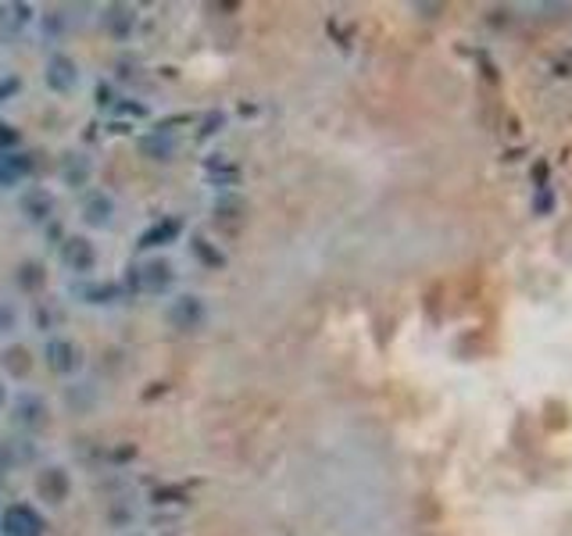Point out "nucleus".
Listing matches in <instances>:
<instances>
[{
	"mask_svg": "<svg viewBox=\"0 0 572 536\" xmlns=\"http://www.w3.org/2000/svg\"><path fill=\"white\" fill-rule=\"evenodd\" d=\"M172 261L165 258H143L137 265H129V272H126V290L129 293H140V297H161V293H169L172 290Z\"/></svg>",
	"mask_w": 572,
	"mask_h": 536,
	"instance_id": "f257e3e1",
	"label": "nucleus"
},
{
	"mask_svg": "<svg viewBox=\"0 0 572 536\" xmlns=\"http://www.w3.org/2000/svg\"><path fill=\"white\" fill-rule=\"evenodd\" d=\"M0 536H47V518L33 504L14 501L0 512Z\"/></svg>",
	"mask_w": 572,
	"mask_h": 536,
	"instance_id": "f03ea898",
	"label": "nucleus"
},
{
	"mask_svg": "<svg viewBox=\"0 0 572 536\" xmlns=\"http://www.w3.org/2000/svg\"><path fill=\"white\" fill-rule=\"evenodd\" d=\"M33 490H36V497L43 504H51V508H62V504L68 501V494H72V475H68L65 465H47V469L36 472Z\"/></svg>",
	"mask_w": 572,
	"mask_h": 536,
	"instance_id": "7ed1b4c3",
	"label": "nucleus"
},
{
	"mask_svg": "<svg viewBox=\"0 0 572 536\" xmlns=\"http://www.w3.org/2000/svg\"><path fill=\"white\" fill-rule=\"evenodd\" d=\"M43 362L54 372V376H76L83 368V351L76 340L68 336H51L47 347H43Z\"/></svg>",
	"mask_w": 572,
	"mask_h": 536,
	"instance_id": "20e7f679",
	"label": "nucleus"
},
{
	"mask_svg": "<svg viewBox=\"0 0 572 536\" xmlns=\"http://www.w3.org/2000/svg\"><path fill=\"white\" fill-rule=\"evenodd\" d=\"M165 319H169L172 330H180V333H197L201 325H204V319H208V311H204L201 297H194V293H180V297H175V301L169 304Z\"/></svg>",
	"mask_w": 572,
	"mask_h": 536,
	"instance_id": "39448f33",
	"label": "nucleus"
},
{
	"mask_svg": "<svg viewBox=\"0 0 572 536\" xmlns=\"http://www.w3.org/2000/svg\"><path fill=\"white\" fill-rule=\"evenodd\" d=\"M43 83H47L54 94H72L79 86V65L76 57L65 51H54L47 57V68H43Z\"/></svg>",
	"mask_w": 572,
	"mask_h": 536,
	"instance_id": "423d86ee",
	"label": "nucleus"
},
{
	"mask_svg": "<svg viewBox=\"0 0 572 536\" xmlns=\"http://www.w3.org/2000/svg\"><path fill=\"white\" fill-rule=\"evenodd\" d=\"M62 265L68 268V272H76V276H94V268H97V247L86 240V236H65L62 240Z\"/></svg>",
	"mask_w": 572,
	"mask_h": 536,
	"instance_id": "0eeeda50",
	"label": "nucleus"
},
{
	"mask_svg": "<svg viewBox=\"0 0 572 536\" xmlns=\"http://www.w3.org/2000/svg\"><path fill=\"white\" fill-rule=\"evenodd\" d=\"M14 422H19L22 429H29V433H43V429L51 426L47 400L36 397V394H22L19 400H14Z\"/></svg>",
	"mask_w": 572,
	"mask_h": 536,
	"instance_id": "6e6552de",
	"label": "nucleus"
},
{
	"mask_svg": "<svg viewBox=\"0 0 572 536\" xmlns=\"http://www.w3.org/2000/svg\"><path fill=\"white\" fill-rule=\"evenodd\" d=\"M115 215V201L108 197L105 190H90L79 204V218L86 229H108Z\"/></svg>",
	"mask_w": 572,
	"mask_h": 536,
	"instance_id": "1a4fd4ad",
	"label": "nucleus"
},
{
	"mask_svg": "<svg viewBox=\"0 0 572 536\" xmlns=\"http://www.w3.org/2000/svg\"><path fill=\"white\" fill-rule=\"evenodd\" d=\"M180 236H183V218H180V215H165V218H158L154 226H147V229L140 233L137 247H140V250L169 247V244L180 240Z\"/></svg>",
	"mask_w": 572,
	"mask_h": 536,
	"instance_id": "9d476101",
	"label": "nucleus"
},
{
	"mask_svg": "<svg viewBox=\"0 0 572 536\" xmlns=\"http://www.w3.org/2000/svg\"><path fill=\"white\" fill-rule=\"evenodd\" d=\"M33 172V154L25 151H0V186H19Z\"/></svg>",
	"mask_w": 572,
	"mask_h": 536,
	"instance_id": "9b49d317",
	"label": "nucleus"
},
{
	"mask_svg": "<svg viewBox=\"0 0 572 536\" xmlns=\"http://www.w3.org/2000/svg\"><path fill=\"white\" fill-rule=\"evenodd\" d=\"M19 207H22V215H25L29 222H36V226H40V222H47V218L54 215L57 201H54V193H51V190L33 186V190H25V193H22Z\"/></svg>",
	"mask_w": 572,
	"mask_h": 536,
	"instance_id": "f8f14e48",
	"label": "nucleus"
},
{
	"mask_svg": "<svg viewBox=\"0 0 572 536\" xmlns=\"http://www.w3.org/2000/svg\"><path fill=\"white\" fill-rule=\"evenodd\" d=\"M76 293L86 304H115L126 297V287L122 282H83V287H76Z\"/></svg>",
	"mask_w": 572,
	"mask_h": 536,
	"instance_id": "ddd939ff",
	"label": "nucleus"
},
{
	"mask_svg": "<svg viewBox=\"0 0 572 536\" xmlns=\"http://www.w3.org/2000/svg\"><path fill=\"white\" fill-rule=\"evenodd\" d=\"M137 25V11L129 8V4H111L108 14H105V29L115 36V40H122L129 36V29Z\"/></svg>",
	"mask_w": 572,
	"mask_h": 536,
	"instance_id": "4468645a",
	"label": "nucleus"
},
{
	"mask_svg": "<svg viewBox=\"0 0 572 536\" xmlns=\"http://www.w3.org/2000/svg\"><path fill=\"white\" fill-rule=\"evenodd\" d=\"M0 362H4V368H8V376H14V379H29V372H33V365H36V357L29 354L25 347H8L4 354H0Z\"/></svg>",
	"mask_w": 572,
	"mask_h": 536,
	"instance_id": "2eb2a0df",
	"label": "nucleus"
},
{
	"mask_svg": "<svg viewBox=\"0 0 572 536\" xmlns=\"http://www.w3.org/2000/svg\"><path fill=\"white\" fill-rule=\"evenodd\" d=\"M19 287L25 290V293H36L40 287H43V279H47V272H43V265L40 261H22V268H19Z\"/></svg>",
	"mask_w": 572,
	"mask_h": 536,
	"instance_id": "dca6fc26",
	"label": "nucleus"
},
{
	"mask_svg": "<svg viewBox=\"0 0 572 536\" xmlns=\"http://www.w3.org/2000/svg\"><path fill=\"white\" fill-rule=\"evenodd\" d=\"M86 172H90V165H86V158H79V154H68L62 161V175H65L68 186H83L86 183Z\"/></svg>",
	"mask_w": 572,
	"mask_h": 536,
	"instance_id": "f3484780",
	"label": "nucleus"
},
{
	"mask_svg": "<svg viewBox=\"0 0 572 536\" xmlns=\"http://www.w3.org/2000/svg\"><path fill=\"white\" fill-rule=\"evenodd\" d=\"M14 325H19V311H14L8 301H0V336L14 333Z\"/></svg>",
	"mask_w": 572,
	"mask_h": 536,
	"instance_id": "a211bd4d",
	"label": "nucleus"
},
{
	"mask_svg": "<svg viewBox=\"0 0 572 536\" xmlns=\"http://www.w3.org/2000/svg\"><path fill=\"white\" fill-rule=\"evenodd\" d=\"M19 143H22L19 129L8 126V122H0V151H19Z\"/></svg>",
	"mask_w": 572,
	"mask_h": 536,
	"instance_id": "6ab92c4d",
	"label": "nucleus"
},
{
	"mask_svg": "<svg viewBox=\"0 0 572 536\" xmlns=\"http://www.w3.org/2000/svg\"><path fill=\"white\" fill-rule=\"evenodd\" d=\"M19 86H22V83L14 79V76H11V79H0V104H4V97L19 94Z\"/></svg>",
	"mask_w": 572,
	"mask_h": 536,
	"instance_id": "aec40b11",
	"label": "nucleus"
},
{
	"mask_svg": "<svg viewBox=\"0 0 572 536\" xmlns=\"http://www.w3.org/2000/svg\"><path fill=\"white\" fill-rule=\"evenodd\" d=\"M8 472H11V454H8V447L0 443V480H4Z\"/></svg>",
	"mask_w": 572,
	"mask_h": 536,
	"instance_id": "412c9836",
	"label": "nucleus"
},
{
	"mask_svg": "<svg viewBox=\"0 0 572 536\" xmlns=\"http://www.w3.org/2000/svg\"><path fill=\"white\" fill-rule=\"evenodd\" d=\"M0 408H4V386H0Z\"/></svg>",
	"mask_w": 572,
	"mask_h": 536,
	"instance_id": "4be33fe9",
	"label": "nucleus"
},
{
	"mask_svg": "<svg viewBox=\"0 0 572 536\" xmlns=\"http://www.w3.org/2000/svg\"><path fill=\"white\" fill-rule=\"evenodd\" d=\"M129 536H140V533H129Z\"/></svg>",
	"mask_w": 572,
	"mask_h": 536,
	"instance_id": "5701e85b",
	"label": "nucleus"
}]
</instances>
